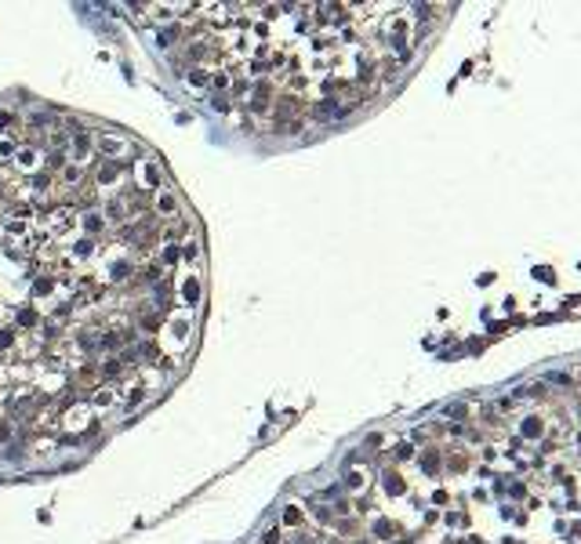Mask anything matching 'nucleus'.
Returning a JSON list of instances; mask_svg holds the SVG:
<instances>
[{
    "label": "nucleus",
    "mask_w": 581,
    "mask_h": 544,
    "mask_svg": "<svg viewBox=\"0 0 581 544\" xmlns=\"http://www.w3.org/2000/svg\"><path fill=\"white\" fill-rule=\"evenodd\" d=\"M283 523H291V526H295V523H302V512H298V508H287V515H283Z\"/></svg>",
    "instance_id": "nucleus-19"
},
{
    "label": "nucleus",
    "mask_w": 581,
    "mask_h": 544,
    "mask_svg": "<svg viewBox=\"0 0 581 544\" xmlns=\"http://www.w3.org/2000/svg\"><path fill=\"white\" fill-rule=\"evenodd\" d=\"M182 254H185V258H200V250H196V243L189 240V243H185V250H182Z\"/></svg>",
    "instance_id": "nucleus-21"
},
{
    "label": "nucleus",
    "mask_w": 581,
    "mask_h": 544,
    "mask_svg": "<svg viewBox=\"0 0 581 544\" xmlns=\"http://www.w3.org/2000/svg\"><path fill=\"white\" fill-rule=\"evenodd\" d=\"M8 436H11V425L4 421V417H0V439H8Z\"/></svg>",
    "instance_id": "nucleus-26"
},
{
    "label": "nucleus",
    "mask_w": 581,
    "mask_h": 544,
    "mask_svg": "<svg viewBox=\"0 0 581 544\" xmlns=\"http://www.w3.org/2000/svg\"><path fill=\"white\" fill-rule=\"evenodd\" d=\"M215 109H218V113H225V109H229V98H225V95H218V98H215Z\"/></svg>",
    "instance_id": "nucleus-23"
},
{
    "label": "nucleus",
    "mask_w": 581,
    "mask_h": 544,
    "mask_svg": "<svg viewBox=\"0 0 581 544\" xmlns=\"http://www.w3.org/2000/svg\"><path fill=\"white\" fill-rule=\"evenodd\" d=\"M15 345V330H0V352Z\"/></svg>",
    "instance_id": "nucleus-18"
},
{
    "label": "nucleus",
    "mask_w": 581,
    "mask_h": 544,
    "mask_svg": "<svg viewBox=\"0 0 581 544\" xmlns=\"http://www.w3.org/2000/svg\"><path fill=\"white\" fill-rule=\"evenodd\" d=\"M211 83H215V88H225V83H229V76H225V73H215V76H211Z\"/></svg>",
    "instance_id": "nucleus-22"
},
{
    "label": "nucleus",
    "mask_w": 581,
    "mask_h": 544,
    "mask_svg": "<svg viewBox=\"0 0 581 544\" xmlns=\"http://www.w3.org/2000/svg\"><path fill=\"white\" fill-rule=\"evenodd\" d=\"M160 272H163L160 265H146V269H138L135 276H138V283H153V279H160Z\"/></svg>",
    "instance_id": "nucleus-12"
},
{
    "label": "nucleus",
    "mask_w": 581,
    "mask_h": 544,
    "mask_svg": "<svg viewBox=\"0 0 581 544\" xmlns=\"http://www.w3.org/2000/svg\"><path fill=\"white\" fill-rule=\"evenodd\" d=\"M182 301H185V305H196V301H200V283H196L193 276L182 283Z\"/></svg>",
    "instance_id": "nucleus-6"
},
{
    "label": "nucleus",
    "mask_w": 581,
    "mask_h": 544,
    "mask_svg": "<svg viewBox=\"0 0 581 544\" xmlns=\"http://www.w3.org/2000/svg\"><path fill=\"white\" fill-rule=\"evenodd\" d=\"M123 203H128V207H138V211H146L149 196H146L142 189H123Z\"/></svg>",
    "instance_id": "nucleus-5"
},
{
    "label": "nucleus",
    "mask_w": 581,
    "mask_h": 544,
    "mask_svg": "<svg viewBox=\"0 0 581 544\" xmlns=\"http://www.w3.org/2000/svg\"><path fill=\"white\" fill-rule=\"evenodd\" d=\"M120 167H123V163H116V160H106V163L98 167V182H102V185H109V182H116V175H120Z\"/></svg>",
    "instance_id": "nucleus-3"
},
{
    "label": "nucleus",
    "mask_w": 581,
    "mask_h": 544,
    "mask_svg": "<svg viewBox=\"0 0 581 544\" xmlns=\"http://www.w3.org/2000/svg\"><path fill=\"white\" fill-rule=\"evenodd\" d=\"M88 149H91V138L84 135V127H76V131H73V153H76V156H84Z\"/></svg>",
    "instance_id": "nucleus-7"
},
{
    "label": "nucleus",
    "mask_w": 581,
    "mask_h": 544,
    "mask_svg": "<svg viewBox=\"0 0 581 544\" xmlns=\"http://www.w3.org/2000/svg\"><path fill=\"white\" fill-rule=\"evenodd\" d=\"M11 123H15V116H11V113H0V127H11Z\"/></svg>",
    "instance_id": "nucleus-25"
},
{
    "label": "nucleus",
    "mask_w": 581,
    "mask_h": 544,
    "mask_svg": "<svg viewBox=\"0 0 581 544\" xmlns=\"http://www.w3.org/2000/svg\"><path fill=\"white\" fill-rule=\"evenodd\" d=\"M36 319H40V316H36L33 309H22V312H18V323H22V327H33Z\"/></svg>",
    "instance_id": "nucleus-17"
},
{
    "label": "nucleus",
    "mask_w": 581,
    "mask_h": 544,
    "mask_svg": "<svg viewBox=\"0 0 581 544\" xmlns=\"http://www.w3.org/2000/svg\"><path fill=\"white\" fill-rule=\"evenodd\" d=\"M84 229H88V232H98V214H88V218H84Z\"/></svg>",
    "instance_id": "nucleus-20"
},
{
    "label": "nucleus",
    "mask_w": 581,
    "mask_h": 544,
    "mask_svg": "<svg viewBox=\"0 0 581 544\" xmlns=\"http://www.w3.org/2000/svg\"><path fill=\"white\" fill-rule=\"evenodd\" d=\"M33 163H36V153H33V149H18V153H15V167H22V171H29Z\"/></svg>",
    "instance_id": "nucleus-11"
},
{
    "label": "nucleus",
    "mask_w": 581,
    "mask_h": 544,
    "mask_svg": "<svg viewBox=\"0 0 581 544\" xmlns=\"http://www.w3.org/2000/svg\"><path fill=\"white\" fill-rule=\"evenodd\" d=\"M98 374H102V370H98L95 363H88L84 370H80V374H76V385H91V381H98Z\"/></svg>",
    "instance_id": "nucleus-9"
},
{
    "label": "nucleus",
    "mask_w": 581,
    "mask_h": 544,
    "mask_svg": "<svg viewBox=\"0 0 581 544\" xmlns=\"http://www.w3.org/2000/svg\"><path fill=\"white\" fill-rule=\"evenodd\" d=\"M178 36H185V29H178V26H168V29H160V44H163V48H171Z\"/></svg>",
    "instance_id": "nucleus-10"
},
{
    "label": "nucleus",
    "mask_w": 581,
    "mask_h": 544,
    "mask_svg": "<svg viewBox=\"0 0 581 544\" xmlns=\"http://www.w3.org/2000/svg\"><path fill=\"white\" fill-rule=\"evenodd\" d=\"M146 178H149V185H160V167H156V160L146 163Z\"/></svg>",
    "instance_id": "nucleus-16"
},
{
    "label": "nucleus",
    "mask_w": 581,
    "mask_h": 544,
    "mask_svg": "<svg viewBox=\"0 0 581 544\" xmlns=\"http://www.w3.org/2000/svg\"><path fill=\"white\" fill-rule=\"evenodd\" d=\"M156 211H160V214H171V218H175V214H178V200H175L171 192H160V196H156Z\"/></svg>",
    "instance_id": "nucleus-4"
},
{
    "label": "nucleus",
    "mask_w": 581,
    "mask_h": 544,
    "mask_svg": "<svg viewBox=\"0 0 581 544\" xmlns=\"http://www.w3.org/2000/svg\"><path fill=\"white\" fill-rule=\"evenodd\" d=\"M138 356H146V359H156V345H142V352Z\"/></svg>",
    "instance_id": "nucleus-24"
},
{
    "label": "nucleus",
    "mask_w": 581,
    "mask_h": 544,
    "mask_svg": "<svg viewBox=\"0 0 581 544\" xmlns=\"http://www.w3.org/2000/svg\"><path fill=\"white\" fill-rule=\"evenodd\" d=\"M269 102H273V83H269V80L255 83V95H251V109H255V113H265V109H269Z\"/></svg>",
    "instance_id": "nucleus-2"
},
{
    "label": "nucleus",
    "mask_w": 581,
    "mask_h": 544,
    "mask_svg": "<svg viewBox=\"0 0 581 544\" xmlns=\"http://www.w3.org/2000/svg\"><path fill=\"white\" fill-rule=\"evenodd\" d=\"M120 374H123V363H120V359H109V363L102 366V378H120Z\"/></svg>",
    "instance_id": "nucleus-14"
},
{
    "label": "nucleus",
    "mask_w": 581,
    "mask_h": 544,
    "mask_svg": "<svg viewBox=\"0 0 581 544\" xmlns=\"http://www.w3.org/2000/svg\"><path fill=\"white\" fill-rule=\"evenodd\" d=\"M302 113H309L305 98L283 91V95L276 98V127H283V123H291V120H302Z\"/></svg>",
    "instance_id": "nucleus-1"
},
{
    "label": "nucleus",
    "mask_w": 581,
    "mask_h": 544,
    "mask_svg": "<svg viewBox=\"0 0 581 544\" xmlns=\"http://www.w3.org/2000/svg\"><path fill=\"white\" fill-rule=\"evenodd\" d=\"M262 540H265V544H276V540H280V530H269V533H265Z\"/></svg>",
    "instance_id": "nucleus-27"
},
{
    "label": "nucleus",
    "mask_w": 581,
    "mask_h": 544,
    "mask_svg": "<svg viewBox=\"0 0 581 544\" xmlns=\"http://www.w3.org/2000/svg\"><path fill=\"white\" fill-rule=\"evenodd\" d=\"M98 149L113 156V153H120V149H123V138H113V135H102V138H98Z\"/></svg>",
    "instance_id": "nucleus-8"
},
{
    "label": "nucleus",
    "mask_w": 581,
    "mask_h": 544,
    "mask_svg": "<svg viewBox=\"0 0 581 544\" xmlns=\"http://www.w3.org/2000/svg\"><path fill=\"white\" fill-rule=\"evenodd\" d=\"M185 80H189V83H193V88H203V83H207V80H211V76H207V69H200V66H193V69H189V76H185Z\"/></svg>",
    "instance_id": "nucleus-13"
},
{
    "label": "nucleus",
    "mask_w": 581,
    "mask_h": 544,
    "mask_svg": "<svg viewBox=\"0 0 581 544\" xmlns=\"http://www.w3.org/2000/svg\"><path fill=\"white\" fill-rule=\"evenodd\" d=\"M44 167H48V171H62V167H66V156H62V153H51V156L44 160Z\"/></svg>",
    "instance_id": "nucleus-15"
}]
</instances>
